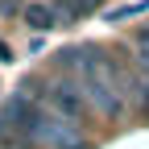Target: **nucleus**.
<instances>
[{"label":"nucleus","mask_w":149,"mask_h":149,"mask_svg":"<svg viewBox=\"0 0 149 149\" xmlns=\"http://www.w3.org/2000/svg\"><path fill=\"white\" fill-rule=\"evenodd\" d=\"M21 137L29 149H95V141L87 137V124L62 116L46 104H33L21 120Z\"/></svg>","instance_id":"obj_1"},{"label":"nucleus","mask_w":149,"mask_h":149,"mask_svg":"<svg viewBox=\"0 0 149 149\" xmlns=\"http://www.w3.org/2000/svg\"><path fill=\"white\" fill-rule=\"evenodd\" d=\"M21 17H25L29 29H58V25H62V13H58L54 0H33V4L21 8Z\"/></svg>","instance_id":"obj_2"},{"label":"nucleus","mask_w":149,"mask_h":149,"mask_svg":"<svg viewBox=\"0 0 149 149\" xmlns=\"http://www.w3.org/2000/svg\"><path fill=\"white\" fill-rule=\"evenodd\" d=\"M54 4H58V13H62V25H70V21H83V17L100 13L104 0H54Z\"/></svg>","instance_id":"obj_3"},{"label":"nucleus","mask_w":149,"mask_h":149,"mask_svg":"<svg viewBox=\"0 0 149 149\" xmlns=\"http://www.w3.org/2000/svg\"><path fill=\"white\" fill-rule=\"evenodd\" d=\"M25 4H21V0H0V17H13V13H21Z\"/></svg>","instance_id":"obj_4"}]
</instances>
